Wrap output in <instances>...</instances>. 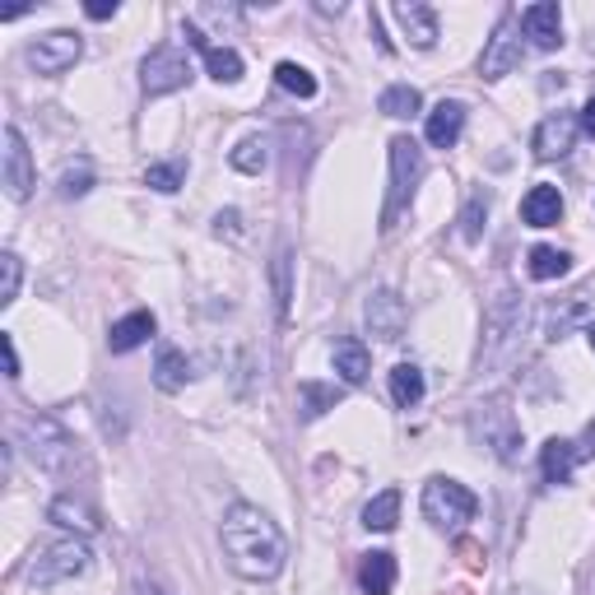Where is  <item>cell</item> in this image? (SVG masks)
Listing matches in <instances>:
<instances>
[{
    "label": "cell",
    "instance_id": "obj_2",
    "mask_svg": "<svg viewBox=\"0 0 595 595\" xmlns=\"http://www.w3.org/2000/svg\"><path fill=\"white\" fill-rule=\"evenodd\" d=\"M20 433H24V447L38 470H47V475H61V470H70L80 461L75 451V437H70L51 414H24L20 418Z\"/></svg>",
    "mask_w": 595,
    "mask_h": 595
},
{
    "label": "cell",
    "instance_id": "obj_38",
    "mask_svg": "<svg viewBox=\"0 0 595 595\" xmlns=\"http://www.w3.org/2000/svg\"><path fill=\"white\" fill-rule=\"evenodd\" d=\"M238 229H242V215H238V209H223V215H215V233H219V238H238Z\"/></svg>",
    "mask_w": 595,
    "mask_h": 595
},
{
    "label": "cell",
    "instance_id": "obj_37",
    "mask_svg": "<svg viewBox=\"0 0 595 595\" xmlns=\"http://www.w3.org/2000/svg\"><path fill=\"white\" fill-rule=\"evenodd\" d=\"M275 279H279V312L289 317V252H279V260H275Z\"/></svg>",
    "mask_w": 595,
    "mask_h": 595
},
{
    "label": "cell",
    "instance_id": "obj_42",
    "mask_svg": "<svg viewBox=\"0 0 595 595\" xmlns=\"http://www.w3.org/2000/svg\"><path fill=\"white\" fill-rule=\"evenodd\" d=\"M582 461H595V424L586 428L582 442H576V465H582Z\"/></svg>",
    "mask_w": 595,
    "mask_h": 595
},
{
    "label": "cell",
    "instance_id": "obj_28",
    "mask_svg": "<svg viewBox=\"0 0 595 595\" xmlns=\"http://www.w3.org/2000/svg\"><path fill=\"white\" fill-rule=\"evenodd\" d=\"M396 521H400V488H387V494H377L363 507V526L367 531H396Z\"/></svg>",
    "mask_w": 595,
    "mask_h": 595
},
{
    "label": "cell",
    "instance_id": "obj_10",
    "mask_svg": "<svg viewBox=\"0 0 595 595\" xmlns=\"http://www.w3.org/2000/svg\"><path fill=\"white\" fill-rule=\"evenodd\" d=\"M517 14H502L498 28H494V38H488L484 47V57H479V75L484 80H502V75H512V70L521 65V38H517Z\"/></svg>",
    "mask_w": 595,
    "mask_h": 595
},
{
    "label": "cell",
    "instance_id": "obj_34",
    "mask_svg": "<svg viewBox=\"0 0 595 595\" xmlns=\"http://www.w3.org/2000/svg\"><path fill=\"white\" fill-rule=\"evenodd\" d=\"M89 186H94V168L80 159V163H70V168L61 172V186H57V191H61L65 201H80V196H89Z\"/></svg>",
    "mask_w": 595,
    "mask_h": 595
},
{
    "label": "cell",
    "instance_id": "obj_33",
    "mask_svg": "<svg viewBox=\"0 0 595 595\" xmlns=\"http://www.w3.org/2000/svg\"><path fill=\"white\" fill-rule=\"evenodd\" d=\"M298 396H303V418H321L326 410L340 405V391L336 387H321V381H303Z\"/></svg>",
    "mask_w": 595,
    "mask_h": 595
},
{
    "label": "cell",
    "instance_id": "obj_22",
    "mask_svg": "<svg viewBox=\"0 0 595 595\" xmlns=\"http://www.w3.org/2000/svg\"><path fill=\"white\" fill-rule=\"evenodd\" d=\"M539 470H545V484H568L576 470V442L568 437H549L545 451H539Z\"/></svg>",
    "mask_w": 595,
    "mask_h": 595
},
{
    "label": "cell",
    "instance_id": "obj_16",
    "mask_svg": "<svg viewBox=\"0 0 595 595\" xmlns=\"http://www.w3.org/2000/svg\"><path fill=\"white\" fill-rule=\"evenodd\" d=\"M461 131H465V108L461 102H451V98H442L437 108L428 112V126H424V135H428V145L433 149H451L461 139Z\"/></svg>",
    "mask_w": 595,
    "mask_h": 595
},
{
    "label": "cell",
    "instance_id": "obj_20",
    "mask_svg": "<svg viewBox=\"0 0 595 595\" xmlns=\"http://www.w3.org/2000/svg\"><path fill=\"white\" fill-rule=\"evenodd\" d=\"M359 586H363V595H391V586H396V554H387V549L363 554Z\"/></svg>",
    "mask_w": 595,
    "mask_h": 595
},
{
    "label": "cell",
    "instance_id": "obj_46",
    "mask_svg": "<svg viewBox=\"0 0 595 595\" xmlns=\"http://www.w3.org/2000/svg\"><path fill=\"white\" fill-rule=\"evenodd\" d=\"M512 595H526V591H512Z\"/></svg>",
    "mask_w": 595,
    "mask_h": 595
},
{
    "label": "cell",
    "instance_id": "obj_32",
    "mask_svg": "<svg viewBox=\"0 0 595 595\" xmlns=\"http://www.w3.org/2000/svg\"><path fill=\"white\" fill-rule=\"evenodd\" d=\"M275 80H279V89H289V94H298V98H312V94H317V80H312V70L298 65V61H279V65H275Z\"/></svg>",
    "mask_w": 595,
    "mask_h": 595
},
{
    "label": "cell",
    "instance_id": "obj_14",
    "mask_svg": "<svg viewBox=\"0 0 595 595\" xmlns=\"http://www.w3.org/2000/svg\"><path fill=\"white\" fill-rule=\"evenodd\" d=\"M521 28H526V38H531L539 51L563 47V10H558L554 0H539V5L521 10Z\"/></svg>",
    "mask_w": 595,
    "mask_h": 595
},
{
    "label": "cell",
    "instance_id": "obj_41",
    "mask_svg": "<svg viewBox=\"0 0 595 595\" xmlns=\"http://www.w3.org/2000/svg\"><path fill=\"white\" fill-rule=\"evenodd\" d=\"M84 14H89V20H112L117 0H94V5H84Z\"/></svg>",
    "mask_w": 595,
    "mask_h": 595
},
{
    "label": "cell",
    "instance_id": "obj_44",
    "mask_svg": "<svg viewBox=\"0 0 595 595\" xmlns=\"http://www.w3.org/2000/svg\"><path fill=\"white\" fill-rule=\"evenodd\" d=\"M135 595H168V591H163V586H154V582H139Z\"/></svg>",
    "mask_w": 595,
    "mask_h": 595
},
{
    "label": "cell",
    "instance_id": "obj_29",
    "mask_svg": "<svg viewBox=\"0 0 595 595\" xmlns=\"http://www.w3.org/2000/svg\"><path fill=\"white\" fill-rule=\"evenodd\" d=\"M488 205H494V191H488V186H475V191H470L465 215H461V238H465V242H479V238H484Z\"/></svg>",
    "mask_w": 595,
    "mask_h": 595
},
{
    "label": "cell",
    "instance_id": "obj_17",
    "mask_svg": "<svg viewBox=\"0 0 595 595\" xmlns=\"http://www.w3.org/2000/svg\"><path fill=\"white\" fill-rule=\"evenodd\" d=\"M521 219L531 223V229H554L558 219H563V196H558V186L539 182L526 191V201H521Z\"/></svg>",
    "mask_w": 595,
    "mask_h": 595
},
{
    "label": "cell",
    "instance_id": "obj_19",
    "mask_svg": "<svg viewBox=\"0 0 595 595\" xmlns=\"http://www.w3.org/2000/svg\"><path fill=\"white\" fill-rule=\"evenodd\" d=\"M154 330H159V321H154V312H131V317H121L112 330H108V349L112 354H131V349L145 344Z\"/></svg>",
    "mask_w": 595,
    "mask_h": 595
},
{
    "label": "cell",
    "instance_id": "obj_12",
    "mask_svg": "<svg viewBox=\"0 0 595 595\" xmlns=\"http://www.w3.org/2000/svg\"><path fill=\"white\" fill-rule=\"evenodd\" d=\"M363 317H367V330H373L377 340H387L396 344L400 336H405V321H410V312L405 303L391 293V289H377V293H367V307H363Z\"/></svg>",
    "mask_w": 595,
    "mask_h": 595
},
{
    "label": "cell",
    "instance_id": "obj_3",
    "mask_svg": "<svg viewBox=\"0 0 595 595\" xmlns=\"http://www.w3.org/2000/svg\"><path fill=\"white\" fill-rule=\"evenodd\" d=\"M418 178H424V149H418L410 135H396L391 139V196H387V209H381V233L396 229L400 209L410 205Z\"/></svg>",
    "mask_w": 595,
    "mask_h": 595
},
{
    "label": "cell",
    "instance_id": "obj_9",
    "mask_svg": "<svg viewBox=\"0 0 595 595\" xmlns=\"http://www.w3.org/2000/svg\"><path fill=\"white\" fill-rule=\"evenodd\" d=\"M186 80H191V61L182 57L178 47H154L149 57L139 61V84H145V94H149V98L182 89Z\"/></svg>",
    "mask_w": 595,
    "mask_h": 595
},
{
    "label": "cell",
    "instance_id": "obj_30",
    "mask_svg": "<svg viewBox=\"0 0 595 595\" xmlns=\"http://www.w3.org/2000/svg\"><path fill=\"white\" fill-rule=\"evenodd\" d=\"M229 163L238 168V172H260L270 163V139L266 135H247L242 139V145L229 154Z\"/></svg>",
    "mask_w": 595,
    "mask_h": 595
},
{
    "label": "cell",
    "instance_id": "obj_4",
    "mask_svg": "<svg viewBox=\"0 0 595 595\" xmlns=\"http://www.w3.org/2000/svg\"><path fill=\"white\" fill-rule=\"evenodd\" d=\"M94 563V554L84 539H57V545H47L33 554L28 563V582L33 586H57V582H75V576H84Z\"/></svg>",
    "mask_w": 595,
    "mask_h": 595
},
{
    "label": "cell",
    "instance_id": "obj_18",
    "mask_svg": "<svg viewBox=\"0 0 595 595\" xmlns=\"http://www.w3.org/2000/svg\"><path fill=\"white\" fill-rule=\"evenodd\" d=\"M396 20L400 28H405V38L418 47V51H428L437 42V14L428 5H418V0H400L396 5Z\"/></svg>",
    "mask_w": 595,
    "mask_h": 595
},
{
    "label": "cell",
    "instance_id": "obj_40",
    "mask_svg": "<svg viewBox=\"0 0 595 595\" xmlns=\"http://www.w3.org/2000/svg\"><path fill=\"white\" fill-rule=\"evenodd\" d=\"M0 349H5V377H20V354H14V336H0Z\"/></svg>",
    "mask_w": 595,
    "mask_h": 595
},
{
    "label": "cell",
    "instance_id": "obj_23",
    "mask_svg": "<svg viewBox=\"0 0 595 595\" xmlns=\"http://www.w3.org/2000/svg\"><path fill=\"white\" fill-rule=\"evenodd\" d=\"M47 517L57 521V526H65V531H80V535H94L102 521H98V512L84 498H57L47 507Z\"/></svg>",
    "mask_w": 595,
    "mask_h": 595
},
{
    "label": "cell",
    "instance_id": "obj_36",
    "mask_svg": "<svg viewBox=\"0 0 595 595\" xmlns=\"http://www.w3.org/2000/svg\"><path fill=\"white\" fill-rule=\"evenodd\" d=\"M145 186H154V191H178L182 186V163H154V168H145Z\"/></svg>",
    "mask_w": 595,
    "mask_h": 595
},
{
    "label": "cell",
    "instance_id": "obj_25",
    "mask_svg": "<svg viewBox=\"0 0 595 595\" xmlns=\"http://www.w3.org/2000/svg\"><path fill=\"white\" fill-rule=\"evenodd\" d=\"M424 373H418L414 363H396V373H391V400L400 410H414L418 400H424Z\"/></svg>",
    "mask_w": 595,
    "mask_h": 595
},
{
    "label": "cell",
    "instance_id": "obj_27",
    "mask_svg": "<svg viewBox=\"0 0 595 595\" xmlns=\"http://www.w3.org/2000/svg\"><path fill=\"white\" fill-rule=\"evenodd\" d=\"M418 108H424V98H418L414 84H391V89L377 98V112H381V117H396V121L418 117Z\"/></svg>",
    "mask_w": 595,
    "mask_h": 595
},
{
    "label": "cell",
    "instance_id": "obj_24",
    "mask_svg": "<svg viewBox=\"0 0 595 595\" xmlns=\"http://www.w3.org/2000/svg\"><path fill=\"white\" fill-rule=\"evenodd\" d=\"M586 317H591V298H586V293H572L563 307H554V312H549V321H545V340H554V344H558V340H568V336H572V326H576V321H586Z\"/></svg>",
    "mask_w": 595,
    "mask_h": 595
},
{
    "label": "cell",
    "instance_id": "obj_26",
    "mask_svg": "<svg viewBox=\"0 0 595 595\" xmlns=\"http://www.w3.org/2000/svg\"><path fill=\"white\" fill-rule=\"evenodd\" d=\"M367 349H363V340H340L336 344V373L349 381V387H363L367 381Z\"/></svg>",
    "mask_w": 595,
    "mask_h": 595
},
{
    "label": "cell",
    "instance_id": "obj_8",
    "mask_svg": "<svg viewBox=\"0 0 595 595\" xmlns=\"http://www.w3.org/2000/svg\"><path fill=\"white\" fill-rule=\"evenodd\" d=\"M80 57H84V38L70 28H51L28 47V65L38 70V75H65Z\"/></svg>",
    "mask_w": 595,
    "mask_h": 595
},
{
    "label": "cell",
    "instance_id": "obj_13",
    "mask_svg": "<svg viewBox=\"0 0 595 595\" xmlns=\"http://www.w3.org/2000/svg\"><path fill=\"white\" fill-rule=\"evenodd\" d=\"M572 139H576V117H572V112H549V117L535 126L531 149H535L539 163H554V159H563V154L572 149Z\"/></svg>",
    "mask_w": 595,
    "mask_h": 595
},
{
    "label": "cell",
    "instance_id": "obj_11",
    "mask_svg": "<svg viewBox=\"0 0 595 595\" xmlns=\"http://www.w3.org/2000/svg\"><path fill=\"white\" fill-rule=\"evenodd\" d=\"M5 196L20 205L33 196V154L24 145V131L20 126H5Z\"/></svg>",
    "mask_w": 595,
    "mask_h": 595
},
{
    "label": "cell",
    "instance_id": "obj_15",
    "mask_svg": "<svg viewBox=\"0 0 595 595\" xmlns=\"http://www.w3.org/2000/svg\"><path fill=\"white\" fill-rule=\"evenodd\" d=\"M182 33H186V42H191V47H196L201 57H205L209 75H215L219 84H238V80H242V57H238L233 47H215V42H209L205 33H201L196 24H191V20L182 24Z\"/></svg>",
    "mask_w": 595,
    "mask_h": 595
},
{
    "label": "cell",
    "instance_id": "obj_1",
    "mask_svg": "<svg viewBox=\"0 0 595 595\" xmlns=\"http://www.w3.org/2000/svg\"><path fill=\"white\" fill-rule=\"evenodd\" d=\"M219 539H223V554H229V568L242 582H275V576L284 572V558H289L284 535H279V526L260 507L233 502L229 512H223Z\"/></svg>",
    "mask_w": 595,
    "mask_h": 595
},
{
    "label": "cell",
    "instance_id": "obj_6",
    "mask_svg": "<svg viewBox=\"0 0 595 595\" xmlns=\"http://www.w3.org/2000/svg\"><path fill=\"white\" fill-rule=\"evenodd\" d=\"M521 330H526V298H521V293H498L494 307L484 312V349H479V359L494 363L502 349L521 336Z\"/></svg>",
    "mask_w": 595,
    "mask_h": 595
},
{
    "label": "cell",
    "instance_id": "obj_5",
    "mask_svg": "<svg viewBox=\"0 0 595 595\" xmlns=\"http://www.w3.org/2000/svg\"><path fill=\"white\" fill-rule=\"evenodd\" d=\"M424 517L437 531H461L465 521H475V494L457 479L437 475L424 484Z\"/></svg>",
    "mask_w": 595,
    "mask_h": 595
},
{
    "label": "cell",
    "instance_id": "obj_45",
    "mask_svg": "<svg viewBox=\"0 0 595 595\" xmlns=\"http://www.w3.org/2000/svg\"><path fill=\"white\" fill-rule=\"evenodd\" d=\"M586 340H591V349H595V321H591V326H586Z\"/></svg>",
    "mask_w": 595,
    "mask_h": 595
},
{
    "label": "cell",
    "instance_id": "obj_21",
    "mask_svg": "<svg viewBox=\"0 0 595 595\" xmlns=\"http://www.w3.org/2000/svg\"><path fill=\"white\" fill-rule=\"evenodd\" d=\"M186 381H191L186 354H182V349H172V344H159V359H154V387L168 391V396H178Z\"/></svg>",
    "mask_w": 595,
    "mask_h": 595
},
{
    "label": "cell",
    "instance_id": "obj_7",
    "mask_svg": "<svg viewBox=\"0 0 595 595\" xmlns=\"http://www.w3.org/2000/svg\"><path fill=\"white\" fill-rule=\"evenodd\" d=\"M475 428H479V437H484V447L494 451L502 465H517V461H521V447H526V437H521L517 418L507 414L502 400H488V405L479 410V418H475Z\"/></svg>",
    "mask_w": 595,
    "mask_h": 595
},
{
    "label": "cell",
    "instance_id": "obj_39",
    "mask_svg": "<svg viewBox=\"0 0 595 595\" xmlns=\"http://www.w3.org/2000/svg\"><path fill=\"white\" fill-rule=\"evenodd\" d=\"M461 558H465V568H470V572H479V568H484V549L475 545V539H461Z\"/></svg>",
    "mask_w": 595,
    "mask_h": 595
},
{
    "label": "cell",
    "instance_id": "obj_43",
    "mask_svg": "<svg viewBox=\"0 0 595 595\" xmlns=\"http://www.w3.org/2000/svg\"><path fill=\"white\" fill-rule=\"evenodd\" d=\"M582 131H586V135L595 139V94L586 98V108H582Z\"/></svg>",
    "mask_w": 595,
    "mask_h": 595
},
{
    "label": "cell",
    "instance_id": "obj_35",
    "mask_svg": "<svg viewBox=\"0 0 595 595\" xmlns=\"http://www.w3.org/2000/svg\"><path fill=\"white\" fill-rule=\"evenodd\" d=\"M0 275H5V279H0V307H10L14 298H20V256H14V252L0 256Z\"/></svg>",
    "mask_w": 595,
    "mask_h": 595
},
{
    "label": "cell",
    "instance_id": "obj_31",
    "mask_svg": "<svg viewBox=\"0 0 595 595\" xmlns=\"http://www.w3.org/2000/svg\"><path fill=\"white\" fill-rule=\"evenodd\" d=\"M572 270V256L558 247H531V275L535 279H563Z\"/></svg>",
    "mask_w": 595,
    "mask_h": 595
}]
</instances>
